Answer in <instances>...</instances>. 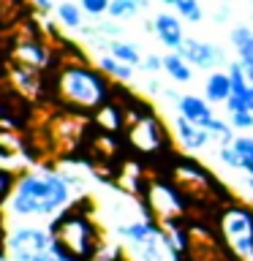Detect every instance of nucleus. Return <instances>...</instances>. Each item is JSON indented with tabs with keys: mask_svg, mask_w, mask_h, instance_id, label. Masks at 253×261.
Returning <instances> with one entry per match:
<instances>
[{
	"mask_svg": "<svg viewBox=\"0 0 253 261\" xmlns=\"http://www.w3.org/2000/svg\"><path fill=\"white\" fill-rule=\"evenodd\" d=\"M77 179L55 169H28L14 179V188L3 204L14 220H49L73 207Z\"/></svg>",
	"mask_w": 253,
	"mask_h": 261,
	"instance_id": "f257e3e1",
	"label": "nucleus"
},
{
	"mask_svg": "<svg viewBox=\"0 0 253 261\" xmlns=\"http://www.w3.org/2000/svg\"><path fill=\"white\" fill-rule=\"evenodd\" d=\"M57 95L77 112H98L109 103V79L85 63H65L57 73Z\"/></svg>",
	"mask_w": 253,
	"mask_h": 261,
	"instance_id": "f03ea898",
	"label": "nucleus"
},
{
	"mask_svg": "<svg viewBox=\"0 0 253 261\" xmlns=\"http://www.w3.org/2000/svg\"><path fill=\"white\" fill-rule=\"evenodd\" d=\"M49 231L55 237L57 253L63 261H90L98 245L104 242L95 220L77 207L65 210L60 218H55L49 223Z\"/></svg>",
	"mask_w": 253,
	"mask_h": 261,
	"instance_id": "7ed1b4c3",
	"label": "nucleus"
},
{
	"mask_svg": "<svg viewBox=\"0 0 253 261\" xmlns=\"http://www.w3.org/2000/svg\"><path fill=\"white\" fill-rule=\"evenodd\" d=\"M218 237L234 261H253V207L229 201L218 212Z\"/></svg>",
	"mask_w": 253,
	"mask_h": 261,
	"instance_id": "20e7f679",
	"label": "nucleus"
},
{
	"mask_svg": "<svg viewBox=\"0 0 253 261\" xmlns=\"http://www.w3.org/2000/svg\"><path fill=\"white\" fill-rule=\"evenodd\" d=\"M3 250L11 261H63L49 226H11V231H6Z\"/></svg>",
	"mask_w": 253,
	"mask_h": 261,
	"instance_id": "39448f33",
	"label": "nucleus"
},
{
	"mask_svg": "<svg viewBox=\"0 0 253 261\" xmlns=\"http://www.w3.org/2000/svg\"><path fill=\"white\" fill-rule=\"evenodd\" d=\"M144 207L155 223H169V220H183L185 215V193L177 185L153 179L144 191Z\"/></svg>",
	"mask_w": 253,
	"mask_h": 261,
	"instance_id": "423d86ee",
	"label": "nucleus"
},
{
	"mask_svg": "<svg viewBox=\"0 0 253 261\" xmlns=\"http://www.w3.org/2000/svg\"><path fill=\"white\" fill-rule=\"evenodd\" d=\"M177 52L183 55L191 65H196V68H201V71H212L215 65H220V60H223V49L220 46L210 44V41L191 38V36H185V41L180 44Z\"/></svg>",
	"mask_w": 253,
	"mask_h": 261,
	"instance_id": "0eeeda50",
	"label": "nucleus"
},
{
	"mask_svg": "<svg viewBox=\"0 0 253 261\" xmlns=\"http://www.w3.org/2000/svg\"><path fill=\"white\" fill-rule=\"evenodd\" d=\"M131 136V144L142 152H155L161 150V144L166 142V130H163V122H158L153 114L147 117H139V122H134L128 130Z\"/></svg>",
	"mask_w": 253,
	"mask_h": 261,
	"instance_id": "6e6552de",
	"label": "nucleus"
},
{
	"mask_svg": "<svg viewBox=\"0 0 253 261\" xmlns=\"http://www.w3.org/2000/svg\"><path fill=\"white\" fill-rule=\"evenodd\" d=\"M117 237H122L128 245H150L155 240H161V223H155L150 218H134L131 223H120L117 226Z\"/></svg>",
	"mask_w": 253,
	"mask_h": 261,
	"instance_id": "1a4fd4ad",
	"label": "nucleus"
},
{
	"mask_svg": "<svg viewBox=\"0 0 253 261\" xmlns=\"http://www.w3.org/2000/svg\"><path fill=\"white\" fill-rule=\"evenodd\" d=\"M153 33L158 36V41L169 49V52H177L180 44L185 41L183 19H180L177 14H169V11H161V14L153 19Z\"/></svg>",
	"mask_w": 253,
	"mask_h": 261,
	"instance_id": "9d476101",
	"label": "nucleus"
},
{
	"mask_svg": "<svg viewBox=\"0 0 253 261\" xmlns=\"http://www.w3.org/2000/svg\"><path fill=\"white\" fill-rule=\"evenodd\" d=\"M174 139L185 147L188 152H199V150H204V147L212 142V134L207 128H201V125H196V122L185 120L183 114H177V120H174Z\"/></svg>",
	"mask_w": 253,
	"mask_h": 261,
	"instance_id": "9b49d317",
	"label": "nucleus"
},
{
	"mask_svg": "<svg viewBox=\"0 0 253 261\" xmlns=\"http://www.w3.org/2000/svg\"><path fill=\"white\" fill-rule=\"evenodd\" d=\"M177 112L183 114L185 120H191L196 122V125H201V128H210V122L215 120V112H212V103L207 101V98H201V95H180V101H177Z\"/></svg>",
	"mask_w": 253,
	"mask_h": 261,
	"instance_id": "f8f14e48",
	"label": "nucleus"
},
{
	"mask_svg": "<svg viewBox=\"0 0 253 261\" xmlns=\"http://www.w3.org/2000/svg\"><path fill=\"white\" fill-rule=\"evenodd\" d=\"M204 98L210 103H226L232 98V79L226 71H210V76L204 79Z\"/></svg>",
	"mask_w": 253,
	"mask_h": 261,
	"instance_id": "ddd939ff",
	"label": "nucleus"
},
{
	"mask_svg": "<svg viewBox=\"0 0 253 261\" xmlns=\"http://www.w3.org/2000/svg\"><path fill=\"white\" fill-rule=\"evenodd\" d=\"M16 55V63L22 65H30V68H44V63L49 60V49L41 44V41H19L14 49Z\"/></svg>",
	"mask_w": 253,
	"mask_h": 261,
	"instance_id": "4468645a",
	"label": "nucleus"
},
{
	"mask_svg": "<svg viewBox=\"0 0 253 261\" xmlns=\"http://www.w3.org/2000/svg\"><path fill=\"white\" fill-rule=\"evenodd\" d=\"M229 41H232L234 52H237V60L245 63V65H253V28L248 24H237L229 33Z\"/></svg>",
	"mask_w": 253,
	"mask_h": 261,
	"instance_id": "2eb2a0df",
	"label": "nucleus"
},
{
	"mask_svg": "<svg viewBox=\"0 0 253 261\" xmlns=\"http://www.w3.org/2000/svg\"><path fill=\"white\" fill-rule=\"evenodd\" d=\"M163 71H166L169 79H174L177 85H188V82L193 79V65L188 63L180 52L163 55Z\"/></svg>",
	"mask_w": 253,
	"mask_h": 261,
	"instance_id": "dca6fc26",
	"label": "nucleus"
},
{
	"mask_svg": "<svg viewBox=\"0 0 253 261\" xmlns=\"http://www.w3.org/2000/svg\"><path fill=\"white\" fill-rule=\"evenodd\" d=\"M95 65H98V71H104L106 76L114 79V82H131V79H134V65L120 63L117 57H112L109 52L101 55V57H95Z\"/></svg>",
	"mask_w": 253,
	"mask_h": 261,
	"instance_id": "f3484780",
	"label": "nucleus"
},
{
	"mask_svg": "<svg viewBox=\"0 0 253 261\" xmlns=\"http://www.w3.org/2000/svg\"><path fill=\"white\" fill-rule=\"evenodd\" d=\"M55 14H57V22H60L63 28H68V30H82L85 28V8H82L79 3H73V0L57 3Z\"/></svg>",
	"mask_w": 253,
	"mask_h": 261,
	"instance_id": "a211bd4d",
	"label": "nucleus"
},
{
	"mask_svg": "<svg viewBox=\"0 0 253 261\" xmlns=\"http://www.w3.org/2000/svg\"><path fill=\"white\" fill-rule=\"evenodd\" d=\"M106 52L112 57H117L120 63H128V65H142V55L139 49L131 44V41H122V38H112L106 41Z\"/></svg>",
	"mask_w": 253,
	"mask_h": 261,
	"instance_id": "6ab92c4d",
	"label": "nucleus"
},
{
	"mask_svg": "<svg viewBox=\"0 0 253 261\" xmlns=\"http://www.w3.org/2000/svg\"><path fill=\"white\" fill-rule=\"evenodd\" d=\"M226 73H229V79H232V95H240V98L248 95L250 82H248V73H245V65L240 60H234V63L226 65Z\"/></svg>",
	"mask_w": 253,
	"mask_h": 261,
	"instance_id": "aec40b11",
	"label": "nucleus"
},
{
	"mask_svg": "<svg viewBox=\"0 0 253 261\" xmlns=\"http://www.w3.org/2000/svg\"><path fill=\"white\" fill-rule=\"evenodd\" d=\"M147 6H150V0H112L109 16L112 19H128V16H136Z\"/></svg>",
	"mask_w": 253,
	"mask_h": 261,
	"instance_id": "412c9836",
	"label": "nucleus"
},
{
	"mask_svg": "<svg viewBox=\"0 0 253 261\" xmlns=\"http://www.w3.org/2000/svg\"><path fill=\"white\" fill-rule=\"evenodd\" d=\"M232 147L237 150V155H240V161H242V169L248 177H253V136L250 134H242V136H237Z\"/></svg>",
	"mask_w": 253,
	"mask_h": 261,
	"instance_id": "4be33fe9",
	"label": "nucleus"
},
{
	"mask_svg": "<svg viewBox=\"0 0 253 261\" xmlns=\"http://www.w3.org/2000/svg\"><path fill=\"white\" fill-rule=\"evenodd\" d=\"M171 8L177 11V16L183 22H193V24H199L204 19V8L199 0H171Z\"/></svg>",
	"mask_w": 253,
	"mask_h": 261,
	"instance_id": "5701e85b",
	"label": "nucleus"
},
{
	"mask_svg": "<svg viewBox=\"0 0 253 261\" xmlns=\"http://www.w3.org/2000/svg\"><path fill=\"white\" fill-rule=\"evenodd\" d=\"M14 82H16V87L22 90V93H36V87H38V73L36 68H30V65H22V63H14Z\"/></svg>",
	"mask_w": 253,
	"mask_h": 261,
	"instance_id": "b1692460",
	"label": "nucleus"
},
{
	"mask_svg": "<svg viewBox=\"0 0 253 261\" xmlns=\"http://www.w3.org/2000/svg\"><path fill=\"white\" fill-rule=\"evenodd\" d=\"M120 106H114V103H106L104 109H98L95 112V125L106 130V134H114V130H120Z\"/></svg>",
	"mask_w": 253,
	"mask_h": 261,
	"instance_id": "393cba45",
	"label": "nucleus"
},
{
	"mask_svg": "<svg viewBox=\"0 0 253 261\" xmlns=\"http://www.w3.org/2000/svg\"><path fill=\"white\" fill-rule=\"evenodd\" d=\"M210 134H212V139H218V142H220V147H223V144H232L234 142V128H232V122H226V120H220V117H215V120H212L210 122Z\"/></svg>",
	"mask_w": 253,
	"mask_h": 261,
	"instance_id": "a878e982",
	"label": "nucleus"
},
{
	"mask_svg": "<svg viewBox=\"0 0 253 261\" xmlns=\"http://www.w3.org/2000/svg\"><path fill=\"white\" fill-rule=\"evenodd\" d=\"M90 261H125V256H122V248L114 242H101L98 245V250L90 256Z\"/></svg>",
	"mask_w": 253,
	"mask_h": 261,
	"instance_id": "bb28decb",
	"label": "nucleus"
},
{
	"mask_svg": "<svg viewBox=\"0 0 253 261\" xmlns=\"http://www.w3.org/2000/svg\"><path fill=\"white\" fill-rule=\"evenodd\" d=\"M109 3H112V0H79V6L85 8V14H90V16L109 14Z\"/></svg>",
	"mask_w": 253,
	"mask_h": 261,
	"instance_id": "cd10ccee",
	"label": "nucleus"
},
{
	"mask_svg": "<svg viewBox=\"0 0 253 261\" xmlns=\"http://www.w3.org/2000/svg\"><path fill=\"white\" fill-rule=\"evenodd\" d=\"M218 158H220V163H226L229 169H242V161H240V155H237V150L232 144H223L218 150Z\"/></svg>",
	"mask_w": 253,
	"mask_h": 261,
	"instance_id": "c85d7f7f",
	"label": "nucleus"
},
{
	"mask_svg": "<svg viewBox=\"0 0 253 261\" xmlns=\"http://www.w3.org/2000/svg\"><path fill=\"white\" fill-rule=\"evenodd\" d=\"M229 122L237 130H253V112H240V114H229Z\"/></svg>",
	"mask_w": 253,
	"mask_h": 261,
	"instance_id": "c756f323",
	"label": "nucleus"
},
{
	"mask_svg": "<svg viewBox=\"0 0 253 261\" xmlns=\"http://www.w3.org/2000/svg\"><path fill=\"white\" fill-rule=\"evenodd\" d=\"M226 106V114H240V112H248V103H245V98L240 95H232L229 101L223 103Z\"/></svg>",
	"mask_w": 253,
	"mask_h": 261,
	"instance_id": "7c9ffc66",
	"label": "nucleus"
},
{
	"mask_svg": "<svg viewBox=\"0 0 253 261\" xmlns=\"http://www.w3.org/2000/svg\"><path fill=\"white\" fill-rule=\"evenodd\" d=\"M142 68H144V71H150V73H155V71H163V57H158V55L144 57V60H142Z\"/></svg>",
	"mask_w": 253,
	"mask_h": 261,
	"instance_id": "2f4dec72",
	"label": "nucleus"
},
{
	"mask_svg": "<svg viewBox=\"0 0 253 261\" xmlns=\"http://www.w3.org/2000/svg\"><path fill=\"white\" fill-rule=\"evenodd\" d=\"M33 6L38 8V11H52V6H55V0H30Z\"/></svg>",
	"mask_w": 253,
	"mask_h": 261,
	"instance_id": "473e14b6",
	"label": "nucleus"
},
{
	"mask_svg": "<svg viewBox=\"0 0 253 261\" xmlns=\"http://www.w3.org/2000/svg\"><path fill=\"white\" fill-rule=\"evenodd\" d=\"M3 199H0V245H3V240H6V234H3Z\"/></svg>",
	"mask_w": 253,
	"mask_h": 261,
	"instance_id": "72a5a7b5",
	"label": "nucleus"
},
{
	"mask_svg": "<svg viewBox=\"0 0 253 261\" xmlns=\"http://www.w3.org/2000/svg\"><path fill=\"white\" fill-rule=\"evenodd\" d=\"M245 103H248V112H253V87L248 90V95H245Z\"/></svg>",
	"mask_w": 253,
	"mask_h": 261,
	"instance_id": "f704fd0d",
	"label": "nucleus"
},
{
	"mask_svg": "<svg viewBox=\"0 0 253 261\" xmlns=\"http://www.w3.org/2000/svg\"><path fill=\"white\" fill-rule=\"evenodd\" d=\"M245 65V63H242ZM245 73H248V82H250V87H253V65H245Z\"/></svg>",
	"mask_w": 253,
	"mask_h": 261,
	"instance_id": "c9c22d12",
	"label": "nucleus"
},
{
	"mask_svg": "<svg viewBox=\"0 0 253 261\" xmlns=\"http://www.w3.org/2000/svg\"><path fill=\"white\" fill-rule=\"evenodd\" d=\"M245 182H248V191L253 193V177H248V179H245Z\"/></svg>",
	"mask_w": 253,
	"mask_h": 261,
	"instance_id": "e433bc0d",
	"label": "nucleus"
},
{
	"mask_svg": "<svg viewBox=\"0 0 253 261\" xmlns=\"http://www.w3.org/2000/svg\"><path fill=\"white\" fill-rule=\"evenodd\" d=\"M6 261H8V258H6Z\"/></svg>",
	"mask_w": 253,
	"mask_h": 261,
	"instance_id": "4c0bfd02",
	"label": "nucleus"
}]
</instances>
